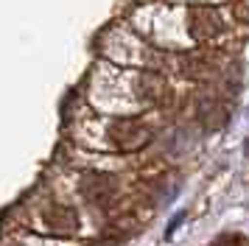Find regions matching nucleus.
<instances>
[{"instance_id": "obj_1", "label": "nucleus", "mask_w": 249, "mask_h": 246, "mask_svg": "<svg viewBox=\"0 0 249 246\" xmlns=\"http://www.w3.org/2000/svg\"><path fill=\"white\" fill-rule=\"evenodd\" d=\"M154 140V132L151 126L137 118H115L109 123V143L124 151V154H135V151H143L148 143Z\"/></svg>"}, {"instance_id": "obj_2", "label": "nucleus", "mask_w": 249, "mask_h": 246, "mask_svg": "<svg viewBox=\"0 0 249 246\" xmlns=\"http://www.w3.org/2000/svg\"><path fill=\"white\" fill-rule=\"evenodd\" d=\"M118 190V176L112 174H84L81 176V193L92 204H107Z\"/></svg>"}, {"instance_id": "obj_3", "label": "nucleus", "mask_w": 249, "mask_h": 246, "mask_svg": "<svg viewBox=\"0 0 249 246\" xmlns=\"http://www.w3.org/2000/svg\"><path fill=\"white\" fill-rule=\"evenodd\" d=\"M42 218H45V227L51 232L65 235V232H76L79 229V215L68 204H48Z\"/></svg>"}, {"instance_id": "obj_4", "label": "nucleus", "mask_w": 249, "mask_h": 246, "mask_svg": "<svg viewBox=\"0 0 249 246\" xmlns=\"http://www.w3.org/2000/svg\"><path fill=\"white\" fill-rule=\"evenodd\" d=\"M218 112H221V101L215 98V95L202 92V95L196 98V118H199L202 123H210V118L218 115Z\"/></svg>"}, {"instance_id": "obj_5", "label": "nucleus", "mask_w": 249, "mask_h": 246, "mask_svg": "<svg viewBox=\"0 0 249 246\" xmlns=\"http://www.w3.org/2000/svg\"><path fill=\"white\" fill-rule=\"evenodd\" d=\"M179 3H185V6H202L204 0H179Z\"/></svg>"}, {"instance_id": "obj_6", "label": "nucleus", "mask_w": 249, "mask_h": 246, "mask_svg": "<svg viewBox=\"0 0 249 246\" xmlns=\"http://www.w3.org/2000/svg\"><path fill=\"white\" fill-rule=\"evenodd\" d=\"M92 246H118V244H112V241H104V244H92Z\"/></svg>"}, {"instance_id": "obj_7", "label": "nucleus", "mask_w": 249, "mask_h": 246, "mask_svg": "<svg viewBox=\"0 0 249 246\" xmlns=\"http://www.w3.org/2000/svg\"><path fill=\"white\" fill-rule=\"evenodd\" d=\"M244 148H247V157H249V140H247V145H244Z\"/></svg>"}]
</instances>
